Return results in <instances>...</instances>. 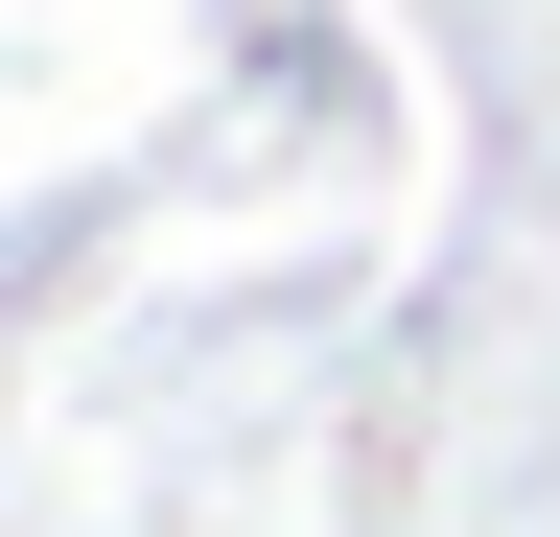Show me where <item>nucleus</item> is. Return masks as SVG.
Instances as JSON below:
<instances>
[]
</instances>
